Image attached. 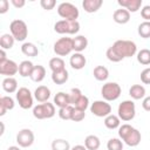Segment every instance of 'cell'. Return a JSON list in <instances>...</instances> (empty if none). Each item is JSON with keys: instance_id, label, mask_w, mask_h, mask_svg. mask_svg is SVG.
Instances as JSON below:
<instances>
[{"instance_id": "28", "label": "cell", "mask_w": 150, "mask_h": 150, "mask_svg": "<svg viewBox=\"0 0 150 150\" xmlns=\"http://www.w3.org/2000/svg\"><path fill=\"white\" fill-rule=\"evenodd\" d=\"M54 104L57 105L59 108H63L70 104L69 102V95L67 93L63 91H59L55 96H54Z\"/></svg>"}, {"instance_id": "11", "label": "cell", "mask_w": 150, "mask_h": 150, "mask_svg": "<svg viewBox=\"0 0 150 150\" xmlns=\"http://www.w3.org/2000/svg\"><path fill=\"white\" fill-rule=\"evenodd\" d=\"M90 112L97 117H107L111 114V105L104 100H97L91 103Z\"/></svg>"}, {"instance_id": "50", "label": "cell", "mask_w": 150, "mask_h": 150, "mask_svg": "<svg viewBox=\"0 0 150 150\" xmlns=\"http://www.w3.org/2000/svg\"><path fill=\"white\" fill-rule=\"evenodd\" d=\"M7 150H20V148L16 146V145H12V146H9Z\"/></svg>"}, {"instance_id": "12", "label": "cell", "mask_w": 150, "mask_h": 150, "mask_svg": "<svg viewBox=\"0 0 150 150\" xmlns=\"http://www.w3.org/2000/svg\"><path fill=\"white\" fill-rule=\"evenodd\" d=\"M16 143L21 148H28L34 143V134L30 129H21L16 135Z\"/></svg>"}, {"instance_id": "9", "label": "cell", "mask_w": 150, "mask_h": 150, "mask_svg": "<svg viewBox=\"0 0 150 150\" xmlns=\"http://www.w3.org/2000/svg\"><path fill=\"white\" fill-rule=\"evenodd\" d=\"M54 53L59 56H66L73 50V39L71 38H60L54 43Z\"/></svg>"}, {"instance_id": "41", "label": "cell", "mask_w": 150, "mask_h": 150, "mask_svg": "<svg viewBox=\"0 0 150 150\" xmlns=\"http://www.w3.org/2000/svg\"><path fill=\"white\" fill-rule=\"evenodd\" d=\"M84 117H86V111L74 108V110H73V116H71V121H74V122H81L82 120H84Z\"/></svg>"}, {"instance_id": "31", "label": "cell", "mask_w": 150, "mask_h": 150, "mask_svg": "<svg viewBox=\"0 0 150 150\" xmlns=\"http://www.w3.org/2000/svg\"><path fill=\"white\" fill-rule=\"evenodd\" d=\"M104 125H105L108 129H111V130L117 129V128H120V125H121V120H120L118 116L110 114V115H108L107 117H104Z\"/></svg>"}, {"instance_id": "45", "label": "cell", "mask_w": 150, "mask_h": 150, "mask_svg": "<svg viewBox=\"0 0 150 150\" xmlns=\"http://www.w3.org/2000/svg\"><path fill=\"white\" fill-rule=\"evenodd\" d=\"M9 8L8 0H0V14H5Z\"/></svg>"}, {"instance_id": "33", "label": "cell", "mask_w": 150, "mask_h": 150, "mask_svg": "<svg viewBox=\"0 0 150 150\" xmlns=\"http://www.w3.org/2000/svg\"><path fill=\"white\" fill-rule=\"evenodd\" d=\"M137 61L143 64V66H148L150 64V49L143 48L139 52H137Z\"/></svg>"}, {"instance_id": "10", "label": "cell", "mask_w": 150, "mask_h": 150, "mask_svg": "<svg viewBox=\"0 0 150 150\" xmlns=\"http://www.w3.org/2000/svg\"><path fill=\"white\" fill-rule=\"evenodd\" d=\"M15 97H16L19 105L22 109H29L33 107V95L28 88H26V87L19 88L15 94Z\"/></svg>"}, {"instance_id": "3", "label": "cell", "mask_w": 150, "mask_h": 150, "mask_svg": "<svg viewBox=\"0 0 150 150\" xmlns=\"http://www.w3.org/2000/svg\"><path fill=\"white\" fill-rule=\"evenodd\" d=\"M135 115H136V105H135L134 101L125 100L118 104L117 116L120 117V120H122L124 122H129L135 117Z\"/></svg>"}, {"instance_id": "40", "label": "cell", "mask_w": 150, "mask_h": 150, "mask_svg": "<svg viewBox=\"0 0 150 150\" xmlns=\"http://www.w3.org/2000/svg\"><path fill=\"white\" fill-rule=\"evenodd\" d=\"M88 107H89V98H88L86 95H82V97H81V98L75 103V105H74V108L80 109V110H83V111H86Z\"/></svg>"}, {"instance_id": "5", "label": "cell", "mask_w": 150, "mask_h": 150, "mask_svg": "<svg viewBox=\"0 0 150 150\" xmlns=\"http://www.w3.org/2000/svg\"><path fill=\"white\" fill-rule=\"evenodd\" d=\"M54 30L57 34H76L80 30V23L77 20H59L54 25Z\"/></svg>"}, {"instance_id": "29", "label": "cell", "mask_w": 150, "mask_h": 150, "mask_svg": "<svg viewBox=\"0 0 150 150\" xmlns=\"http://www.w3.org/2000/svg\"><path fill=\"white\" fill-rule=\"evenodd\" d=\"M49 68H50V70L53 73L54 71H60V70L66 69V63H64L62 57L55 56V57H52L49 60Z\"/></svg>"}, {"instance_id": "37", "label": "cell", "mask_w": 150, "mask_h": 150, "mask_svg": "<svg viewBox=\"0 0 150 150\" xmlns=\"http://www.w3.org/2000/svg\"><path fill=\"white\" fill-rule=\"evenodd\" d=\"M68 95H69V102H70V105H75V103L82 97V91L79 89V88H71L70 89V91L68 93Z\"/></svg>"}, {"instance_id": "24", "label": "cell", "mask_w": 150, "mask_h": 150, "mask_svg": "<svg viewBox=\"0 0 150 150\" xmlns=\"http://www.w3.org/2000/svg\"><path fill=\"white\" fill-rule=\"evenodd\" d=\"M101 145V141L96 135H88L84 138V146L87 150H98Z\"/></svg>"}, {"instance_id": "48", "label": "cell", "mask_w": 150, "mask_h": 150, "mask_svg": "<svg viewBox=\"0 0 150 150\" xmlns=\"http://www.w3.org/2000/svg\"><path fill=\"white\" fill-rule=\"evenodd\" d=\"M6 60H8L7 59V55H6V52H5V49H1L0 50V62H4Z\"/></svg>"}, {"instance_id": "21", "label": "cell", "mask_w": 150, "mask_h": 150, "mask_svg": "<svg viewBox=\"0 0 150 150\" xmlns=\"http://www.w3.org/2000/svg\"><path fill=\"white\" fill-rule=\"evenodd\" d=\"M33 69H34V64L32 61L25 60L19 64V74L22 77H30Z\"/></svg>"}, {"instance_id": "51", "label": "cell", "mask_w": 150, "mask_h": 150, "mask_svg": "<svg viewBox=\"0 0 150 150\" xmlns=\"http://www.w3.org/2000/svg\"><path fill=\"white\" fill-rule=\"evenodd\" d=\"M4 131H5V125H4V123H1V135L4 134Z\"/></svg>"}, {"instance_id": "42", "label": "cell", "mask_w": 150, "mask_h": 150, "mask_svg": "<svg viewBox=\"0 0 150 150\" xmlns=\"http://www.w3.org/2000/svg\"><path fill=\"white\" fill-rule=\"evenodd\" d=\"M40 5H41V7H42L43 9H46V11H52V9L55 7L56 1H55V0H41V1H40Z\"/></svg>"}, {"instance_id": "20", "label": "cell", "mask_w": 150, "mask_h": 150, "mask_svg": "<svg viewBox=\"0 0 150 150\" xmlns=\"http://www.w3.org/2000/svg\"><path fill=\"white\" fill-rule=\"evenodd\" d=\"M15 103L11 96H1L0 97V116H4L7 110H12Z\"/></svg>"}, {"instance_id": "4", "label": "cell", "mask_w": 150, "mask_h": 150, "mask_svg": "<svg viewBox=\"0 0 150 150\" xmlns=\"http://www.w3.org/2000/svg\"><path fill=\"white\" fill-rule=\"evenodd\" d=\"M121 93H122L121 86L116 82H107L101 88V95L107 102L116 101L121 96Z\"/></svg>"}, {"instance_id": "13", "label": "cell", "mask_w": 150, "mask_h": 150, "mask_svg": "<svg viewBox=\"0 0 150 150\" xmlns=\"http://www.w3.org/2000/svg\"><path fill=\"white\" fill-rule=\"evenodd\" d=\"M16 73H19V64H16L15 61L8 59L4 62H0L1 75H5L6 77H13V75H15Z\"/></svg>"}, {"instance_id": "32", "label": "cell", "mask_w": 150, "mask_h": 150, "mask_svg": "<svg viewBox=\"0 0 150 150\" xmlns=\"http://www.w3.org/2000/svg\"><path fill=\"white\" fill-rule=\"evenodd\" d=\"M14 42H15V39L9 33L2 34L0 36V46H1V49H11L14 46Z\"/></svg>"}, {"instance_id": "1", "label": "cell", "mask_w": 150, "mask_h": 150, "mask_svg": "<svg viewBox=\"0 0 150 150\" xmlns=\"http://www.w3.org/2000/svg\"><path fill=\"white\" fill-rule=\"evenodd\" d=\"M118 136L122 139V142H124L129 146H137L141 143V139H142L141 132L136 128L131 127L128 123L120 125V128H118Z\"/></svg>"}, {"instance_id": "14", "label": "cell", "mask_w": 150, "mask_h": 150, "mask_svg": "<svg viewBox=\"0 0 150 150\" xmlns=\"http://www.w3.org/2000/svg\"><path fill=\"white\" fill-rule=\"evenodd\" d=\"M69 63L73 69L80 70L84 68V66L87 64V59L82 53H74L69 59Z\"/></svg>"}, {"instance_id": "25", "label": "cell", "mask_w": 150, "mask_h": 150, "mask_svg": "<svg viewBox=\"0 0 150 150\" xmlns=\"http://www.w3.org/2000/svg\"><path fill=\"white\" fill-rule=\"evenodd\" d=\"M45 77H46V69H45V67L41 66V64L34 66V69H33L32 75H30V80L33 82H41V81H43Z\"/></svg>"}, {"instance_id": "18", "label": "cell", "mask_w": 150, "mask_h": 150, "mask_svg": "<svg viewBox=\"0 0 150 150\" xmlns=\"http://www.w3.org/2000/svg\"><path fill=\"white\" fill-rule=\"evenodd\" d=\"M103 5L102 0H83L82 1V7L87 13H95L97 12L101 6Z\"/></svg>"}, {"instance_id": "44", "label": "cell", "mask_w": 150, "mask_h": 150, "mask_svg": "<svg viewBox=\"0 0 150 150\" xmlns=\"http://www.w3.org/2000/svg\"><path fill=\"white\" fill-rule=\"evenodd\" d=\"M141 16L144 21H150V5H146L141 9Z\"/></svg>"}, {"instance_id": "19", "label": "cell", "mask_w": 150, "mask_h": 150, "mask_svg": "<svg viewBox=\"0 0 150 150\" xmlns=\"http://www.w3.org/2000/svg\"><path fill=\"white\" fill-rule=\"evenodd\" d=\"M88 46V39L84 35H77L73 39V50L75 53H81L83 52Z\"/></svg>"}, {"instance_id": "17", "label": "cell", "mask_w": 150, "mask_h": 150, "mask_svg": "<svg viewBox=\"0 0 150 150\" xmlns=\"http://www.w3.org/2000/svg\"><path fill=\"white\" fill-rule=\"evenodd\" d=\"M112 19L116 23H120V25H124V23H128L129 20H130V13L125 9V8H118L112 14Z\"/></svg>"}, {"instance_id": "15", "label": "cell", "mask_w": 150, "mask_h": 150, "mask_svg": "<svg viewBox=\"0 0 150 150\" xmlns=\"http://www.w3.org/2000/svg\"><path fill=\"white\" fill-rule=\"evenodd\" d=\"M117 4L121 8H125L129 13H135L141 8L142 0H118Z\"/></svg>"}, {"instance_id": "36", "label": "cell", "mask_w": 150, "mask_h": 150, "mask_svg": "<svg viewBox=\"0 0 150 150\" xmlns=\"http://www.w3.org/2000/svg\"><path fill=\"white\" fill-rule=\"evenodd\" d=\"M73 110H74V107L73 105H67V107H63V108H60L59 109V117L61 120H64V121H71V116H73Z\"/></svg>"}, {"instance_id": "30", "label": "cell", "mask_w": 150, "mask_h": 150, "mask_svg": "<svg viewBox=\"0 0 150 150\" xmlns=\"http://www.w3.org/2000/svg\"><path fill=\"white\" fill-rule=\"evenodd\" d=\"M93 75L97 81H105L109 77V70L104 66H96L94 68Z\"/></svg>"}, {"instance_id": "2", "label": "cell", "mask_w": 150, "mask_h": 150, "mask_svg": "<svg viewBox=\"0 0 150 150\" xmlns=\"http://www.w3.org/2000/svg\"><path fill=\"white\" fill-rule=\"evenodd\" d=\"M112 48L122 59L131 57L137 54V46L134 41L130 40H117L114 42Z\"/></svg>"}, {"instance_id": "47", "label": "cell", "mask_w": 150, "mask_h": 150, "mask_svg": "<svg viewBox=\"0 0 150 150\" xmlns=\"http://www.w3.org/2000/svg\"><path fill=\"white\" fill-rule=\"evenodd\" d=\"M11 2L16 8H21V7H23L26 5V1L25 0H11Z\"/></svg>"}, {"instance_id": "27", "label": "cell", "mask_w": 150, "mask_h": 150, "mask_svg": "<svg viewBox=\"0 0 150 150\" xmlns=\"http://www.w3.org/2000/svg\"><path fill=\"white\" fill-rule=\"evenodd\" d=\"M21 52L26 56H30V57L38 56L39 54V49L33 42H23L21 46Z\"/></svg>"}, {"instance_id": "16", "label": "cell", "mask_w": 150, "mask_h": 150, "mask_svg": "<svg viewBox=\"0 0 150 150\" xmlns=\"http://www.w3.org/2000/svg\"><path fill=\"white\" fill-rule=\"evenodd\" d=\"M49 97H50V89L47 86H39L34 91V98L38 102L41 103L48 102Z\"/></svg>"}, {"instance_id": "7", "label": "cell", "mask_w": 150, "mask_h": 150, "mask_svg": "<svg viewBox=\"0 0 150 150\" xmlns=\"http://www.w3.org/2000/svg\"><path fill=\"white\" fill-rule=\"evenodd\" d=\"M57 14L63 20L75 21L79 18L80 12H79L77 7L75 5H73L71 2H61L57 6Z\"/></svg>"}, {"instance_id": "23", "label": "cell", "mask_w": 150, "mask_h": 150, "mask_svg": "<svg viewBox=\"0 0 150 150\" xmlns=\"http://www.w3.org/2000/svg\"><path fill=\"white\" fill-rule=\"evenodd\" d=\"M129 95L132 100H141L145 97V88L142 84H134L129 89Z\"/></svg>"}, {"instance_id": "35", "label": "cell", "mask_w": 150, "mask_h": 150, "mask_svg": "<svg viewBox=\"0 0 150 150\" xmlns=\"http://www.w3.org/2000/svg\"><path fill=\"white\" fill-rule=\"evenodd\" d=\"M137 33L141 38L149 39L150 38V21H143L142 23H139L137 28Z\"/></svg>"}, {"instance_id": "39", "label": "cell", "mask_w": 150, "mask_h": 150, "mask_svg": "<svg viewBox=\"0 0 150 150\" xmlns=\"http://www.w3.org/2000/svg\"><path fill=\"white\" fill-rule=\"evenodd\" d=\"M105 56H107V59H108L109 61H111V62H120V61L123 60V59L115 52V49L112 48V46L109 47V48L107 49V52H105Z\"/></svg>"}, {"instance_id": "26", "label": "cell", "mask_w": 150, "mask_h": 150, "mask_svg": "<svg viewBox=\"0 0 150 150\" xmlns=\"http://www.w3.org/2000/svg\"><path fill=\"white\" fill-rule=\"evenodd\" d=\"M68 79H69V74H68L67 69L52 73V81L55 84H63V83H66L68 81Z\"/></svg>"}, {"instance_id": "38", "label": "cell", "mask_w": 150, "mask_h": 150, "mask_svg": "<svg viewBox=\"0 0 150 150\" xmlns=\"http://www.w3.org/2000/svg\"><path fill=\"white\" fill-rule=\"evenodd\" d=\"M107 149L108 150H123V142L120 138H110L107 143Z\"/></svg>"}, {"instance_id": "22", "label": "cell", "mask_w": 150, "mask_h": 150, "mask_svg": "<svg viewBox=\"0 0 150 150\" xmlns=\"http://www.w3.org/2000/svg\"><path fill=\"white\" fill-rule=\"evenodd\" d=\"M2 89L8 94L18 91V81L14 77H5L2 80Z\"/></svg>"}, {"instance_id": "34", "label": "cell", "mask_w": 150, "mask_h": 150, "mask_svg": "<svg viewBox=\"0 0 150 150\" xmlns=\"http://www.w3.org/2000/svg\"><path fill=\"white\" fill-rule=\"evenodd\" d=\"M70 144L63 138H57L52 142V150H70Z\"/></svg>"}, {"instance_id": "49", "label": "cell", "mask_w": 150, "mask_h": 150, "mask_svg": "<svg viewBox=\"0 0 150 150\" xmlns=\"http://www.w3.org/2000/svg\"><path fill=\"white\" fill-rule=\"evenodd\" d=\"M70 150H87V148L84 145H81V144H77V145H74Z\"/></svg>"}, {"instance_id": "43", "label": "cell", "mask_w": 150, "mask_h": 150, "mask_svg": "<svg viewBox=\"0 0 150 150\" xmlns=\"http://www.w3.org/2000/svg\"><path fill=\"white\" fill-rule=\"evenodd\" d=\"M141 81L144 84H150V68H145L141 73Z\"/></svg>"}, {"instance_id": "8", "label": "cell", "mask_w": 150, "mask_h": 150, "mask_svg": "<svg viewBox=\"0 0 150 150\" xmlns=\"http://www.w3.org/2000/svg\"><path fill=\"white\" fill-rule=\"evenodd\" d=\"M55 104L45 102L41 104H38L33 108V116L38 120H45V118H52L55 115Z\"/></svg>"}, {"instance_id": "6", "label": "cell", "mask_w": 150, "mask_h": 150, "mask_svg": "<svg viewBox=\"0 0 150 150\" xmlns=\"http://www.w3.org/2000/svg\"><path fill=\"white\" fill-rule=\"evenodd\" d=\"M9 30L16 41H25L28 35V28L23 20L15 19L9 25Z\"/></svg>"}, {"instance_id": "46", "label": "cell", "mask_w": 150, "mask_h": 150, "mask_svg": "<svg viewBox=\"0 0 150 150\" xmlns=\"http://www.w3.org/2000/svg\"><path fill=\"white\" fill-rule=\"evenodd\" d=\"M142 107L145 111H150V96H146L143 98V102H142Z\"/></svg>"}]
</instances>
